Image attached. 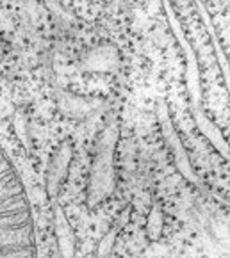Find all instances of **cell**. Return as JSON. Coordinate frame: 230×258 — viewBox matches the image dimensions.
<instances>
[{"mask_svg": "<svg viewBox=\"0 0 230 258\" xmlns=\"http://www.w3.org/2000/svg\"><path fill=\"white\" fill-rule=\"evenodd\" d=\"M0 258H38V240L27 189L0 145Z\"/></svg>", "mask_w": 230, "mask_h": 258, "instance_id": "6da1fadb", "label": "cell"}]
</instances>
